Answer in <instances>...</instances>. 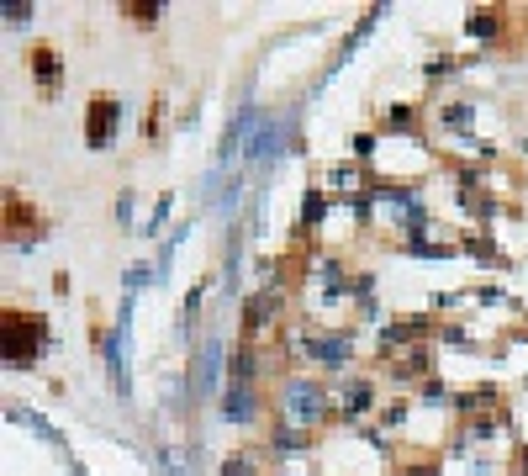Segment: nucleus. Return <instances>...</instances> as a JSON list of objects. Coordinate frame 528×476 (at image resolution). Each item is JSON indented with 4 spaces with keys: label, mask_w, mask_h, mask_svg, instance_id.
<instances>
[{
    "label": "nucleus",
    "mask_w": 528,
    "mask_h": 476,
    "mask_svg": "<svg viewBox=\"0 0 528 476\" xmlns=\"http://www.w3.org/2000/svg\"><path fill=\"white\" fill-rule=\"evenodd\" d=\"M270 402H275V418L291 429H307L323 439V429L338 424V402H333V381L312 376V371H280L275 387H270Z\"/></svg>",
    "instance_id": "obj_1"
},
{
    "label": "nucleus",
    "mask_w": 528,
    "mask_h": 476,
    "mask_svg": "<svg viewBox=\"0 0 528 476\" xmlns=\"http://www.w3.org/2000/svg\"><path fill=\"white\" fill-rule=\"evenodd\" d=\"M286 355L301 360V371L323 376V381H344L354 376V360H360V339L354 328H307V334H286Z\"/></svg>",
    "instance_id": "obj_2"
},
{
    "label": "nucleus",
    "mask_w": 528,
    "mask_h": 476,
    "mask_svg": "<svg viewBox=\"0 0 528 476\" xmlns=\"http://www.w3.org/2000/svg\"><path fill=\"white\" fill-rule=\"evenodd\" d=\"M0 339H6V365L11 371H32L48 355V318L32 307H6L0 313Z\"/></svg>",
    "instance_id": "obj_3"
},
{
    "label": "nucleus",
    "mask_w": 528,
    "mask_h": 476,
    "mask_svg": "<svg viewBox=\"0 0 528 476\" xmlns=\"http://www.w3.org/2000/svg\"><path fill=\"white\" fill-rule=\"evenodd\" d=\"M333 402H338V429H360L365 418L381 413V376H344L333 381Z\"/></svg>",
    "instance_id": "obj_4"
},
{
    "label": "nucleus",
    "mask_w": 528,
    "mask_h": 476,
    "mask_svg": "<svg viewBox=\"0 0 528 476\" xmlns=\"http://www.w3.org/2000/svg\"><path fill=\"white\" fill-rule=\"evenodd\" d=\"M433 334H439V323H433V313H412V318H386L381 334H375V360H396L407 350H418V344H433Z\"/></svg>",
    "instance_id": "obj_5"
},
{
    "label": "nucleus",
    "mask_w": 528,
    "mask_h": 476,
    "mask_svg": "<svg viewBox=\"0 0 528 476\" xmlns=\"http://www.w3.org/2000/svg\"><path fill=\"white\" fill-rule=\"evenodd\" d=\"M280 328H286V291H280V286L254 291V297L243 302V339L264 344V339H275Z\"/></svg>",
    "instance_id": "obj_6"
},
{
    "label": "nucleus",
    "mask_w": 528,
    "mask_h": 476,
    "mask_svg": "<svg viewBox=\"0 0 528 476\" xmlns=\"http://www.w3.org/2000/svg\"><path fill=\"white\" fill-rule=\"evenodd\" d=\"M312 450H317V434L291 429V424H280V418H270V424H264V434H259V455H264V461H275V471L307 461Z\"/></svg>",
    "instance_id": "obj_7"
},
{
    "label": "nucleus",
    "mask_w": 528,
    "mask_h": 476,
    "mask_svg": "<svg viewBox=\"0 0 528 476\" xmlns=\"http://www.w3.org/2000/svg\"><path fill=\"white\" fill-rule=\"evenodd\" d=\"M217 413L228 418L233 429H254L259 418H264V392H259V387H249V381H222Z\"/></svg>",
    "instance_id": "obj_8"
},
{
    "label": "nucleus",
    "mask_w": 528,
    "mask_h": 476,
    "mask_svg": "<svg viewBox=\"0 0 528 476\" xmlns=\"http://www.w3.org/2000/svg\"><path fill=\"white\" fill-rule=\"evenodd\" d=\"M117 122H122V101L117 96H90V106H85V143L90 149H111L117 143Z\"/></svg>",
    "instance_id": "obj_9"
},
{
    "label": "nucleus",
    "mask_w": 528,
    "mask_h": 476,
    "mask_svg": "<svg viewBox=\"0 0 528 476\" xmlns=\"http://www.w3.org/2000/svg\"><path fill=\"white\" fill-rule=\"evenodd\" d=\"M433 344H418V350H407V355H396L381 365V376L391 381V387H428L433 381Z\"/></svg>",
    "instance_id": "obj_10"
},
{
    "label": "nucleus",
    "mask_w": 528,
    "mask_h": 476,
    "mask_svg": "<svg viewBox=\"0 0 528 476\" xmlns=\"http://www.w3.org/2000/svg\"><path fill=\"white\" fill-rule=\"evenodd\" d=\"M222 371H228V344H222V339H206L201 350H196V360H191V402L222 392V387H217Z\"/></svg>",
    "instance_id": "obj_11"
},
{
    "label": "nucleus",
    "mask_w": 528,
    "mask_h": 476,
    "mask_svg": "<svg viewBox=\"0 0 528 476\" xmlns=\"http://www.w3.org/2000/svg\"><path fill=\"white\" fill-rule=\"evenodd\" d=\"M312 286H323V302H338V297H354V276L344 270L338 254H323V260H312Z\"/></svg>",
    "instance_id": "obj_12"
},
{
    "label": "nucleus",
    "mask_w": 528,
    "mask_h": 476,
    "mask_svg": "<svg viewBox=\"0 0 528 476\" xmlns=\"http://www.w3.org/2000/svg\"><path fill=\"white\" fill-rule=\"evenodd\" d=\"M507 429V413H476V418H460V434H455V455H465L470 445H492V439Z\"/></svg>",
    "instance_id": "obj_13"
},
{
    "label": "nucleus",
    "mask_w": 528,
    "mask_h": 476,
    "mask_svg": "<svg viewBox=\"0 0 528 476\" xmlns=\"http://www.w3.org/2000/svg\"><path fill=\"white\" fill-rule=\"evenodd\" d=\"M455 413L476 418V413H502V387L497 381H476V387H455Z\"/></svg>",
    "instance_id": "obj_14"
},
{
    "label": "nucleus",
    "mask_w": 528,
    "mask_h": 476,
    "mask_svg": "<svg viewBox=\"0 0 528 476\" xmlns=\"http://www.w3.org/2000/svg\"><path fill=\"white\" fill-rule=\"evenodd\" d=\"M264 371H270V365H264V344H233V355H228V381H249V387H259L264 381Z\"/></svg>",
    "instance_id": "obj_15"
},
{
    "label": "nucleus",
    "mask_w": 528,
    "mask_h": 476,
    "mask_svg": "<svg viewBox=\"0 0 528 476\" xmlns=\"http://www.w3.org/2000/svg\"><path fill=\"white\" fill-rule=\"evenodd\" d=\"M27 69H32V80L43 96H53V90L64 85V59H59V48H32L27 53Z\"/></svg>",
    "instance_id": "obj_16"
},
{
    "label": "nucleus",
    "mask_w": 528,
    "mask_h": 476,
    "mask_svg": "<svg viewBox=\"0 0 528 476\" xmlns=\"http://www.w3.org/2000/svg\"><path fill=\"white\" fill-rule=\"evenodd\" d=\"M460 207L470 212V223H497V217H502V201L486 191V186H465L460 191Z\"/></svg>",
    "instance_id": "obj_17"
},
{
    "label": "nucleus",
    "mask_w": 528,
    "mask_h": 476,
    "mask_svg": "<svg viewBox=\"0 0 528 476\" xmlns=\"http://www.w3.org/2000/svg\"><path fill=\"white\" fill-rule=\"evenodd\" d=\"M465 32H470L476 43H486V48H492V43L502 38V11H497V6H476V11L465 16Z\"/></svg>",
    "instance_id": "obj_18"
},
{
    "label": "nucleus",
    "mask_w": 528,
    "mask_h": 476,
    "mask_svg": "<svg viewBox=\"0 0 528 476\" xmlns=\"http://www.w3.org/2000/svg\"><path fill=\"white\" fill-rule=\"evenodd\" d=\"M323 217H328V196L323 191H307V196H301V217H296V238H312L317 228H323Z\"/></svg>",
    "instance_id": "obj_19"
},
{
    "label": "nucleus",
    "mask_w": 528,
    "mask_h": 476,
    "mask_svg": "<svg viewBox=\"0 0 528 476\" xmlns=\"http://www.w3.org/2000/svg\"><path fill=\"white\" fill-rule=\"evenodd\" d=\"M391 133H407V138H423V112L412 101H396V106H386V117H381Z\"/></svg>",
    "instance_id": "obj_20"
},
{
    "label": "nucleus",
    "mask_w": 528,
    "mask_h": 476,
    "mask_svg": "<svg viewBox=\"0 0 528 476\" xmlns=\"http://www.w3.org/2000/svg\"><path fill=\"white\" fill-rule=\"evenodd\" d=\"M391 476H444V461L439 455H402L391 466Z\"/></svg>",
    "instance_id": "obj_21"
},
{
    "label": "nucleus",
    "mask_w": 528,
    "mask_h": 476,
    "mask_svg": "<svg viewBox=\"0 0 528 476\" xmlns=\"http://www.w3.org/2000/svg\"><path fill=\"white\" fill-rule=\"evenodd\" d=\"M222 476H270V471H264V455L259 450H238V455L222 461Z\"/></svg>",
    "instance_id": "obj_22"
},
{
    "label": "nucleus",
    "mask_w": 528,
    "mask_h": 476,
    "mask_svg": "<svg viewBox=\"0 0 528 476\" xmlns=\"http://www.w3.org/2000/svg\"><path fill=\"white\" fill-rule=\"evenodd\" d=\"M439 127L470 138V106H465V101H444V106H439Z\"/></svg>",
    "instance_id": "obj_23"
},
{
    "label": "nucleus",
    "mask_w": 528,
    "mask_h": 476,
    "mask_svg": "<svg viewBox=\"0 0 528 476\" xmlns=\"http://www.w3.org/2000/svg\"><path fill=\"white\" fill-rule=\"evenodd\" d=\"M122 11H127L132 27H159V16H164L159 0H132V6H122Z\"/></svg>",
    "instance_id": "obj_24"
},
{
    "label": "nucleus",
    "mask_w": 528,
    "mask_h": 476,
    "mask_svg": "<svg viewBox=\"0 0 528 476\" xmlns=\"http://www.w3.org/2000/svg\"><path fill=\"white\" fill-rule=\"evenodd\" d=\"M418 402H428V408H455V387H449V381H439V376H433L428 387H418Z\"/></svg>",
    "instance_id": "obj_25"
},
{
    "label": "nucleus",
    "mask_w": 528,
    "mask_h": 476,
    "mask_svg": "<svg viewBox=\"0 0 528 476\" xmlns=\"http://www.w3.org/2000/svg\"><path fill=\"white\" fill-rule=\"evenodd\" d=\"M375 143H381V133H370V127H365V133H354V138H349V159L365 164V159L375 154Z\"/></svg>",
    "instance_id": "obj_26"
},
{
    "label": "nucleus",
    "mask_w": 528,
    "mask_h": 476,
    "mask_svg": "<svg viewBox=\"0 0 528 476\" xmlns=\"http://www.w3.org/2000/svg\"><path fill=\"white\" fill-rule=\"evenodd\" d=\"M465 249L476 254V260H502V254L492 249V238H481V233H470V238H465Z\"/></svg>",
    "instance_id": "obj_27"
},
{
    "label": "nucleus",
    "mask_w": 528,
    "mask_h": 476,
    "mask_svg": "<svg viewBox=\"0 0 528 476\" xmlns=\"http://www.w3.org/2000/svg\"><path fill=\"white\" fill-rule=\"evenodd\" d=\"M402 418H407V397H396V402H386V408H381V429H396Z\"/></svg>",
    "instance_id": "obj_28"
},
{
    "label": "nucleus",
    "mask_w": 528,
    "mask_h": 476,
    "mask_svg": "<svg viewBox=\"0 0 528 476\" xmlns=\"http://www.w3.org/2000/svg\"><path fill=\"white\" fill-rule=\"evenodd\" d=\"M32 22V6H27V0H11V6H6V27H27Z\"/></svg>",
    "instance_id": "obj_29"
},
{
    "label": "nucleus",
    "mask_w": 528,
    "mask_h": 476,
    "mask_svg": "<svg viewBox=\"0 0 528 476\" xmlns=\"http://www.w3.org/2000/svg\"><path fill=\"white\" fill-rule=\"evenodd\" d=\"M354 318H360V323H375V318H381V302H375V297H360V302H354Z\"/></svg>",
    "instance_id": "obj_30"
},
{
    "label": "nucleus",
    "mask_w": 528,
    "mask_h": 476,
    "mask_svg": "<svg viewBox=\"0 0 528 476\" xmlns=\"http://www.w3.org/2000/svg\"><path fill=\"white\" fill-rule=\"evenodd\" d=\"M164 471H169V476H185V455H180L175 445H164Z\"/></svg>",
    "instance_id": "obj_31"
},
{
    "label": "nucleus",
    "mask_w": 528,
    "mask_h": 476,
    "mask_svg": "<svg viewBox=\"0 0 528 476\" xmlns=\"http://www.w3.org/2000/svg\"><path fill=\"white\" fill-rule=\"evenodd\" d=\"M169 207H175V196H159V207H154V223H148V233H159V228H164Z\"/></svg>",
    "instance_id": "obj_32"
},
{
    "label": "nucleus",
    "mask_w": 528,
    "mask_h": 476,
    "mask_svg": "<svg viewBox=\"0 0 528 476\" xmlns=\"http://www.w3.org/2000/svg\"><path fill=\"white\" fill-rule=\"evenodd\" d=\"M117 217H122V228H132V191H122V201H117Z\"/></svg>",
    "instance_id": "obj_33"
},
{
    "label": "nucleus",
    "mask_w": 528,
    "mask_h": 476,
    "mask_svg": "<svg viewBox=\"0 0 528 476\" xmlns=\"http://www.w3.org/2000/svg\"><path fill=\"white\" fill-rule=\"evenodd\" d=\"M270 476H317V471H307V466H280V471H270Z\"/></svg>",
    "instance_id": "obj_34"
}]
</instances>
